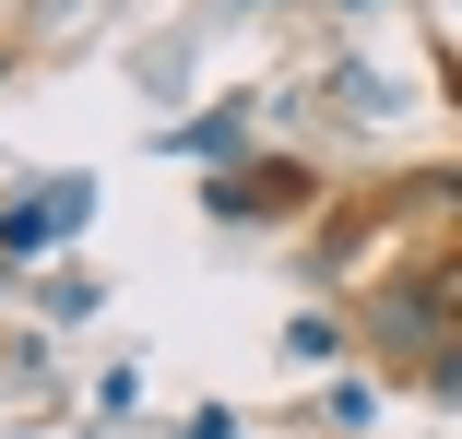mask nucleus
I'll return each instance as SVG.
<instances>
[{
    "label": "nucleus",
    "instance_id": "obj_1",
    "mask_svg": "<svg viewBox=\"0 0 462 439\" xmlns=\"http://www.w3.org/2000/svg\"><path fill=\"white\" fill-rule=\"evenodd\" d=\"M367 344H392V357H439L450 344V297L427 274H403L392 297H367Z\"/></svg>",
    "mask_w": 462,
    "mask_h": 439
},
{
    "label": "nucleus",
    "instance_id": "obj_2",
    "mask_svg": "<svg viewBox=\"0 0 462 439\" xmlns=\"http://www.w3.org/2000/svg\"><path fill=\"white\" fill-rule=\"evenodd\" d=\"M226 226H261V214H297L309 202V166H226V179L202 191Z\"/></svg>",
    "mask_w": 462,
    "mask_h": 439
},
{
    "label": "nucleus",
    "instance_id": "obj_3",
    "mask_svg": "<svg viewBox=\"0 0 462 439\" xmlns=\"http://www.w3.org/2000/svg\"><path fill=\"white\" fill-rule=\"evenodd\" d=\"M83 214H96V179H48L36 202L0 214V249H48V238H60V226H83Z\"/></svg>",
    "mask_w": 462,
    "mask_h": 439
},
{
    "label": "nucleus",
    "instance_id": "obj_4",
    "mask_svg": "<svg viewBox=\"0 0 462 439\" xmlns=\"http://www.w3.org/2000/svg\"><path fill=\"white\" fill-rule=\"evenodd\" d=\"M166 143H178V154H237V119L214 107V119H190V131H166Z\"/></svg>",
    "mask_w": 462,
    "mask_h": 439
},
{
    "label": "nucleus",
    "instance_id": "obj_5",
    "mask_svg": "<svg viewBox=\"0 0 462 439\" xmlns=\"http://www.w3.org/2000/svg\"><path fill=\"white\" fill-rule=\"evenodd\" d=\"M427 392H439V404H462V332H450L439 357H427Z\"/></svg>",
    "mask_w": 462,
    "mask_h": 439
},
{
    "label": "nucleus",
    "instance_id": "obj_6",
    "mask_svg": "<svg viewBox=\"0 0 462 439\" xmlns=\"http://www.w3.org/2000/svg\"><path fill=\"white\" fill-rule=\"evenodd\" d=\"M427 191H439V202H462V166H450V179H427Z\"/></svg>",
    "mask_w": 462,
    "mask_h": 439
},
{
    "label": "nucleus",
    "instance_id": "obj_7",
    "mask_svg": "<svg viewBox=\"0 0 462 439\" xmlns=\"http://www.w3.org/2000/svg\"><path fill=\"white\" fill-rule=\"evenodd\" d=\"M344 13H380V0H344Z\"/></svg>",
    "mask_w": 462,
    "mask_h": 439
}]
</instances>
